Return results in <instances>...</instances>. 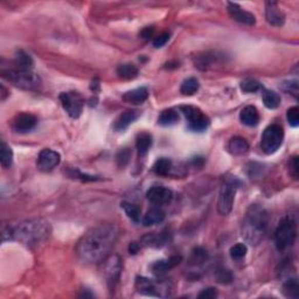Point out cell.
Wrapping results in <instances>:
<instances>
[{
	"instance_id": "f546056e",
	"label": "cell",
	"mask_w": 299,
	"mask_h": 299,
	"mask_svg": "<svg viewBox=\"0 0 299 299\" xmlns=\"http://www.w3.org/2000/svg\"><path fill=\"white\" fill-rule=\"evenodd\" d=\"M172 168V160L170 158H159L157 162L153 164L152 171L157 175L165 176L168 174V172Z\"/></svg>"
},
{
	"instance_id": "277c9868",
	"label": "cell",
	"mask_w": 299,
	"mask_h": 299,
	"mask_svg": "<svg viewBox=\"0 0 299 299\" xmlns=\"http://www.w3.org/2000/svg\"><path fill=\"white\" fill-rule=\"evenodd\" d=\"M240 186L241 181L236 176H228L223 180L217 199V212L220 215L226 216L233 210L235 195Z\"/></svg>"
},
{
	"instance_id": "d6986e66",
	"label": "cell",
	"mask_w": 299,
	"mask_h": 299,
	"mask_svg": "<svg viewBox=\"0 0 299 299\" xmlns=\"http://www.w3.org/2000/svg\"><path fill=\"white\" fill-rule=\"evenodd\" d=\"M147 98H149V90H147L145 87H139L133 90L126 91L123 95L124 102L133 105L143 104Z\"/></svg>"
},
{
	"instance_id": "ee69618b",
	"label": "cell",
	"mask_w": 299,
	"mask_h": 299,
	"mask_svg": "<svg viewBox=\"0 0 299 299\" xmlns=\"http://www.w3.org/2000/svg\"><path fill=\"white\" fill-rule=\"evenodd\" d=\"M153 32H154L153 27H146V28L143 29L142 36L144 37V39H149V37H151L153 35Z\"/></svg>"
},
{
	"instance_id": "44dd1931",
	"label": "cell",
	"mask_w": 299,
	"mask_h": 299,
	"mask_svg": "<svg viewBox=\"0 0 299 299\" xmlns=\"http://www.w3.org/2000/svg\"><path fill=\"white\" fill-rule=\"evenodd\" d=\"M240 119L247 126H256L260 122V112L257 109L252 105L243 108L240 112Z\"/></svg>"
},
{
	"instance_id": "8992f818",
	"label": "cell",
	"mask_w": 299,
	"mask_h": 299,
	"mask_svg": "<svg viewBox=\"0 0 299 299\" xmlns=\"http://www.w3.org/2000/svg\"><path fill=\"white\" fill-rule=\"evenodd\" d=\"M297 237V225L292 217H285L275 230V244L280 251L292 247Z\"/></svg>"
},
{
	"instance_id": "1f68e13d",
	"label": "cell",
	"mask_w": 299,
	"mask_h": 299,
	"mask_svg": "<svg viewBox=\"0 0 299 299\" xmlns=\"http://www.w3.org/2000/svg\"><path fill=\"white\" fill-rule=\"evenodd\" d=\"M199 81L195 77H188L185 79V81L181 83V87H180V92L183 95H187V96H191V95H194L195 92L199 90Z\"/></svg>"
},
{
	"instance_id": "7bdbcfd3",
	"label": "cell",
	"mask_w": 299,
	"mask_h": 299,
	"mask_svg": "<svg viewBox=\"0 0 299 299\" xmlns=\"http://www.w3.org/2000/svg\"><path fill=\"white\" fill-rule=\"evenodd\" d=\"M218 275L220 276H217V280L220 283H230L231 282V275L229 273V271H227V270H220L218 271Z\"/></svg>"
},
{
	"instance_id": "d590c367",
	"label": "cell",
	"mask_w": 299,
	"mask_h": 299,
	"mask_svg": "<svg viewBox=\"0 0 299 299\" xmlns=\"http://www.w3.org/2000/svg\"><path fill=\"white\" fill-rule=\"evenodd\" d=\"M262 88V84L256 79H246L241 83V90L247 94H251V92L258 91Z\"/></svg>"
},
{
	"instance_id": "4fadbf2b",
	"label": "cell",
	"mask_w": 299,
	"mask_h": 299,
	"mask_svg": "<svg viewBox=\"0 0 299 299\" xmlns=\"http://www.w3.org/2000/svg\"><path fill=\"white\" fill-rule=\"evenodd\" d=\"M61 162V155L56 151L50 149H44L37 157V168L42 172H50L58 166Z\"/></svg>"
},
{
	"instance_id": "e575fe53",
	"label": "cell",
	"mask_w": 299,
	"mask_h": 299,
	"mask_svg": "<svg viewBox=\"0 0 299 299\" xmlns=\"http://www.w3.org/2000/svg\"><path fill=\"white\" fill-rule=\"evenodd\" d=\"M247 252H248V248L244 243H236L235 246L231 247L229 250L230 257L235 261H240L244 258V256L247 255Z\"/></svg>"
},
{
	"instance_id": "ac0fdd59",
	"label": "cell",
	"mask_w": 299,
	"mask_h": 299,
	"mask_svg": "<svg viewBox=\"0 0 299 299\" xmlns=\"http://www.w3.org/2000/svg\"><path fill=\"white\" fill-rule=\"evenodd\" d=\"M138 117H139V111L126 110L123 113H121L118 118L115 121V123H113V129H115V131L118 132L124 131V130L128 129Z\"/></svg>"
},
{
	"instance_id": "f35d334b",
	"label": "cell",
	"mask_w": 299,
	"mask_h": 299,
	"mask_svg": "<svg viewBox=\"0 0 299 299\" xmlns=\"http://www.w3.org/2000/svg\"><path fill=\"white\" fill-rule=\"evenodd\" d=\"M289 167H290V174L293 176V179H298L299 175V168H298V157L297 155H293V157L290 159L289 162Z\"/></svg>"
},
{
	"instance_id": "52a82bcc",
	"label": "cell",
	"mask_w": 299,
	"mask_h": 299,
	"mask_svg": "<svg viewBox=\"0 0 299 299\" xmlns=\"http://www.w3.org/2000/svg\"><path fill=\"white\" fill-rule=\"evenodd\" d=\"M284 130L278 124H271L264 130L261 139V149L265 154H272L277 152L283 144Z\"/></svg>"
},
{
	"instance_id": "ab89813d",
	"label": "cell",
	"mask_w": 299,
	"mask_h": 299,
	"mask_svg": "<svg viewBox=\"0 0 299 299\" xmlns=\"http://www.w3.org/2000/svg\"><path fill=\"white\" fill-rule=\"evenodd\" d=\"M168 40H170V34H168V33H163V34L154 37L153 46L155 48H160V47H163V46H165Z\"/></svg>"
},
{
	"instance_id": "836d02e7",
	"label": "cell",
	"mask_w": 299,
	"mask_h": 299,
	"mask_svg": "<svg viewBox=\"0 0 299 299\" xmlns=\"http://www.w3.org/2000/svg\"><path fill=\"white\" fill-rule=\"evenodd\" d=\"M216 56L210 55L209 53H205L204 55H199L195 58V65L197 68H200L201 70H206L212 67L214 65V62L216 61Z\"/></svg>"
},
{
	"instance_id": "5b68a950",
	"label": "cell",
	"mask_w": 299,
	"mask_h": 299,
	"mask_svg": "<svg viewBox=\"0 0 299 299\" xmlns=\"http://www.w3.org/2000/svg\"><path fill=\"white\" fill-rule=\"evenodd\" d=\"M2 76L24 90H37L41 87L40 77L32 70L2 69Z\"/></svg>"
},
{
	"instance_id": "e0dca14e",
	"label": "cell",
	"mask_w": 299,
	"mask_h": 299,
	"mask_svg": "<svg viewBox=\"0 0 299 299\" xmlns=\"http://www.w3.org/2000/svg\"><path fill=\"white\" fill-rule=\"evenodd\" d=\"M181 262V256H172V257L167 260H160L154 262L151 265V269H152V272L155 276L162 277L165 275L167 271H170L171 269L175 268L176 265Z\"/></svg>"
},
{
	"instance_id": "60d3db41",
	"label": "cell",
	"mask_w": 299,
	"mask_h": 299,
	"mask_svg": "<svg viewBox=\"0 0 299 299\" xmlns=\"http://www.w3.org/2000/svg\"><path fill=\"white\" fill-rule=\"evenodd\" d=\"M283 90L286 92H290V94H292L294 96V97H297L298 83L296 81L285 82V83H283Z\"/></svg>"
},
{
	"instance_id": "7402d4cb",
	"label": "cell",
	"mask_w": 299,
	"mask_h": 299,
	"mask_svg": "<svg viewBox=\"0 0 299 299\" xmlns=\"http://www.w3.org/2000/svg\"><path fill=\"white\" fill-rule=\"evenodd\" d=\"M165 220V212L163 209H160L159 207L151 208L150 210H147V213L144 215L142 220L143 226L145 227H151L154 225H159Z\"/></svg>"
},
{
	"instance_id": "4316f807",
	"label": "cell",
	"mask_w": 299,
	"mask_h": 299,
	"mask_svg": "<svg viewBox=\"0 0 299 299\" xmlns=\"http://www.w3.org/2000/svg\"><path fill=\"white\" fill-rule=\"evenodd\" d=\"M179 121V113L174 109H166L159 115L158 124L162 126H172Z\"/></svg>"
},
{
	"instance_id": "f6af8a7d",
	"label": "cell",
	"mask_w": 299,
	"mask_h": 299,
	"mask_svg": "<svg viewBox=\"0 0 299 299\" xmlns=\"http://www.w3.org/2000/svg\"><path fill=\"white\" fill-rule=\"evenodd\" d=\"M0 90H2V91H0V94H2V101H5L6 97L8 96V91H7L6 88L3 86V84L0 86Z\"/></svg>"
},
{
	"instance_id": "8d00e7d4",
	"label": "cell",
	"mask_w": 299,
	"mask_h": 299,
	"mask_svg": "<svg viewBox=\"0 0 299 299\" xmlns=\"http://www.w3.org/2000/svg\"><path fill=\"white\" fill-rule=\"evenodd\" d=\"M131 158V152H130L129 149H122L118 151V153L116 155V162H117V165L119 167H125L128 165L129 160Z\"/></svg>"
},
{
	"instance_id": "83f0119b",
	"label": "cell",
	"mask_w": 299,
	"mask_h": 299,
	"mask_svg": "<svg viewBox=\"0 0 299 299\" xmlns=\"http://www.w3.org/2000/svg\"><path fill=\"white\" fill-rule=\"evenodd\" d=\"M0 163L4 168L11 167L13 163V151L4 141H2V145H0Z\"/></svg>"
},
{
	"instance_id": "cb8c5ba5",
	"label": "cell",
	"mask_w": 299,
	"mask_h": 299,
	"mask_svg": "<svg viewBox=\"0 0 299 299\" xmlns=\"http://www.w3.org/2000/svg\"><path fill=\"white\" fill-rule=\"evenodd\" d=\"M14 63L16 66V69H24V70H32L34 67V61H33L32 56L25 50H16L14 56Z\"/></svg>"
},
{
	"instance_id": "7c38bea8",
	"label": "cell",
	"mask_w": 299,
	"mask_h": 299,
	"mask_svg": "<svg viewBox=\"0 0 299 299\" xmlns=\"http://www.w3.org/2000/svg\"><path fill=\"white\" fill-rule=\"evenodd\" d=\"M37 118L28 112H21L16 115L11 123V128L16 133H27L35 129Z\"/></svg>"
},
{
	"instance_id": "5bb4252c",
	"label": "cell",
	"mask_w": 299,
	"mask_h": 299,
	"mask_svg": "<svg viewBox=\"0 0 299 299\" xmlns=\"http://www.w3.org/2000/svg\"><path fill=\"white\" fill-rule=\"evenodd\" d=\"M227 10H228V13L230 15V18L237 21V23L246 25V26H255L256 24V18L255 15L250 13L242 8L236 3H228L227 4Z\"/></svg>"
},
{
	"instance_id": "d4e9b609",
	"label": "cell",
	"mask_w": 299,
	"mask_h": 299,
	"mask_svg": "<svg viewBox=\"0 0 299 299\" xmlns=\"http://www.w3.org/2000/svg\"><path fill=\"white\" fill-rule=\"evenodd\" d=\"M152 146V136L147 132H142L136 138V147L141 155H145Z\"/></svg>"
},
{
	"instance_id": "7a4b0ae2",
	"label": "cell",
	"mask_w": 299,
	"mask_h": 299,
	"mask_svg": "<svg viewBox=\"0 0 299 299\" xmlns=\"http://www.w3.org/2000/svg\"><path fill=\"white\" fill-rule=\"evenodd\" d=\"M52 226L45 218H31L20 222L12 229V238L29 249H35L48 241Z\"/></svg>"
},
{
	"instance_id": "603a6c76",
	"label": "cell",
	"mask_w": 299,
	"mask_h": 299,
	"mask_svg": "<svg viewBox=\"0 0 299 299\" xmlns=\"http://www.w3.org/2000/svg\"><path fill=\"white\" fill-rule=\"evenodd\" d=\"M248 150H249V143L243 137L235 136L228 143V151L233 155H242L247 153Z\"/></svg>"
},
{
	"instance_id": "f1b7e54d",
	"label": "cell",
	"mask_w": 299,
	"mask_h": 299,
	"mask_svg": "<svg viewBox=\"0 0 299 299\" xmlns=\"http://www.w3.org/2000/svg\"><path fill=\"white\" fill-rule=\"evenodd\" d=\"M117 75L123 79H133L138 76V68L132 63H124L117 68Z\"/></svg>"
},
{
	"instance_id": "ffe728a7",
	"label": "cell",
	"mask_w": 299,
	"mask_h": 299,
	"mask_svg": "<svg viewBox=\"0 0 299 299\" xmlns=\"http://www.w3.org/2000/svg\"><path fill=\"white\" fill-rule=\"evenodd\" d=\"M168 235L166 233H152L147 234L142 238L141 246L151 247V248H162L166 246L168 242Z\"/></svg>"
},
{
	"instance_id": "d6a6232c",
	"label": "cell",
	"mask_w": 299,
	"mask_h": 299,
	"mask_svg": "<svg viewBox=\"0 0 299 299\" xmlns=\"http://www.w3.org/2000/svg\"><path fill=\"white\" fill-rule=\"evenodd\" d=\"M283 293L285 297L297 299L299 297V285L296 278H289L283 284Z\"/></svg>"
},
{
	"instance_id": "2e32d148",
	"label": "cell",
	"mask_w": 299,
	"mask_h": 299,
	"mask_svg": "<svg viewBox=\"0 0 299 299\" xmlns=\"http://www.w3.org/2000/svg\"><path fill=\"white\" fill-rule=\"evenodd\" d=\"M265 18L269 25L273 27H282L285 23V14L276 2L265 3Z\"/></svg>"
},
{
	"instance_id": "9c48e42d",
	"label": "cell",
	"mask_w": 299,
	"mask_h": 299,
	"mask_svg": "<svg viewBox=\"0 0 299 299\" xmlns=\"http://www.w3.org/2000/svg\"><path fill=\"white\" fill-rule=\"evenodd\" d=\"M134 288L139 293L152 297H166L170 296L171 286L164 282H154L147 277H137Z\"/></svg>"
},
{
	"instance_id": "30bf717a",
	"label": "cell",
	"mask_w": 299,
	"mask_h": 299,
	"mask_svg": "<svg viewBox=\"0 0 299 299\" xmlns=\"http://www.w3.org/2000/svg\"><path fill=\"white\" fill-rule=\"evenodd\" d=\"M60 102L65 111L71 118L76 119L82 115L84 101L77 91H67L60 95Z\"/></svg>"
},
{
	"instance_id": "ba28073f",
	"label": "cell",
	"mask_w": 299,
	"mask_h": 299,
	"mask_svg": "<svg viewBox=\"0 0 299 299\" xmlns=\"http://www.w3.org/2000/svg\"><path fill=\"white\" fill-rule=\"evenodd\" d=\"M180 111L187 121V128L193 132H204L208 129L210 121L199 108L192 105H181Z\"/></svg>"
},
{
	"instance_id": "74e56055",
	"label": "cell",
	"mask_w": 299,
	"mask_h": 299,
	"mask_svg": "<svg viewBox=\"0 0 299 299\" xmlns=\"http://www.w3.org/2000/svg\"><path fill=\"white\" fill-rule=\"evenodd\" d=\"M286 118H288L289 124L292 126V128H297L299 125V109L298 107H292L290 108L288 112H286Z\"/></svg>"
},
{
	"instance_id": "9a60e30c",
	"label": "cell",
	"mask_w": 299,
	"mask_h": 299,
	"mask_svg": "<svg viewBox=\"0 0 299 299\" xmlns=\"http://www.w3.org/2000/svg\"><path fill=\"white\" fill-rule=\"evenodd\" d=\"M146 197L151 204L159 207V206L170 204L172 197H173V193L171 189L164 186H153L146 192Z\"/></svg>"
},
{
	"instance_id": "b9f144b4",
	"label": "cell",
	"mask_w": 299,
	"mask_h": 299,
	"mask_svg": "<svg viewBox=\"0 0 299 299\" xmlns=\"http://www.w3.org/2000/svg\"><path fill=\"white\" fill-rule=\"evenodd\" d=\"M216 296H217V292L214 288L204 289L199 294H197V297L199 298H205V299H213V298H215Z\"/></svg>"
},
{
	"instance_id": "484cf974",
	"label": "cell",
	"mask_w": 299,
	"mask_h": 299,
	"mask_svg": "<svg viewBox=\"0 0 299 299\" xmlns=\"http://www.w3.org/2000/svg\"><path fill=\"white\" fill-rule=\"evenodd\" d=\"M262 99H263V103L265 105V108L271 109V110H273V109H277L280 107V104H281L280 95L277 94L276 91H273V90L263 89Z\"/></svg>"
},
{
	"instance_id": "8fae6325",
	"label": "cell",
	"mask_w": 299,
	"mask_h": 299,
	"mask_svg": "<svg viewBox=\"0 0 299 299\" xmlns=\"http://www.w3.org/2000/svg\"><path fill=\"white\" fill-rule=\"evenodd\" d=\"M104 276L107 278V283L109 288L111 290L115 289L116 284L118 283L121 278V273L123 270V263L119 256L117 255H110L108 256L104 261Z\"/></svg>"
},
{
	"instance_id": "6da1fadb",
	"label": "cell",
	"mask_w": 299,
	"mask_h": 299,
	"mask_svg": "<svg viewBox=\"0 0 299 299\" xmlns=\"http://www.w3.org/2000/svg\"><path fill=\"white\" fill-rule=\"evenodd\" d=\"M118 238V229L111 223L96 226L87 231L76 244V255L82 263H99L110 256Z\"/></svg>"
},
{
	"instance_id": "4dcf8cb0",
	"label": "cell",
	"mask_w": 299,
	"mask_h": 299,
	"mask_svg": "<svg viewBox=\"0 0 299 299\" xmlns=\"http://www.w3.org/2000/svg\"><path fill=\"white\" fill-rule=\"evenodd\" d=\"M122 208L124 209V212L129 218H131L133 222H139L141 221V215H142V209L139 208V206L131 204V202H126L123 201L121 204Z\"/></svg>"
},
{
	"instance_id": "3957f363",
	"label": "cell",
	"mask_w": 299,
	"mask_h": 299,
	"mask_svg": "<svg viewBox=\"0 0 299 299\" xmlns=\"http://www.w3.org/2000/svg\"><path fill=\"white\" fill-rule=\"evenodd\" d=\"M268 223L269 216L267 210L260 205H251L242 222V237L251 246H258L267 234Z\"/></svg>"
}]
</instances>
